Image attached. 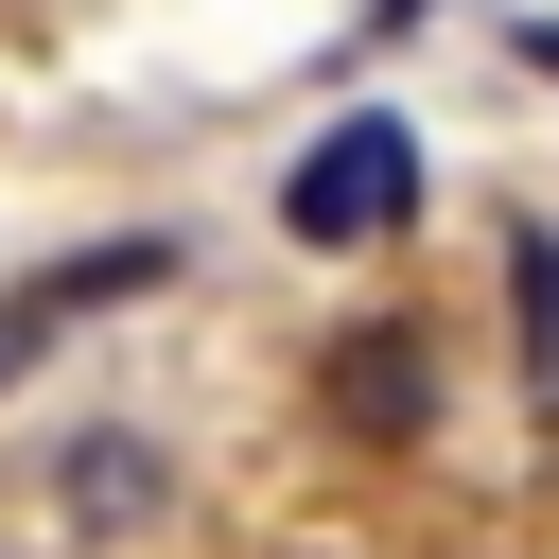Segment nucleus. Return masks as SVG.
Listing matches in <instances>:
<instances>
[{
  "label": "nucleus",
  "mask_w": 559,
  "mask_h": 559,
  "mask_svg": "<svg viewBox=\"0 0 559 559\" xmlns=\"http://www.w3.org/2000/svg\"><path fill=\"white\" fill-rule=\"evenodd\" d=\"M419 210V122H332L297 175H280V227L297 245H384Z\"/></svg>",
  "instance_id": "1"
},
{
  "label": "nucleus",
  "mask_w": 559,
  "mask_h": 559,
  "mask_svg": "<svg viewBox=\"0 0 559 559\" xmlns=\"http://www.w3.org/2000/svg\"><path fill=\"white\" fill-rule=\"evenodd\" d=\"M314 402H332L349 437H419V419H437V349H419L402 314H367V332H332V367H314Z\"/></svg>",
  "instance_id": "2"
},
{
  "label": "nucleus",
  "mask_w": 559,
  "mask_h": 559,
  "mask_svg": "<svg viewBox=\"0 0 559 559\" xmlns=\"http://www.w3.org/2000/svg\"><path fill=\"white\" fill-rule=\"evenodd\" d=\"M507 280H524V367L559 384V227H507Z\"/></svg>",
  "instance_id": "3"
}]
</instances>
